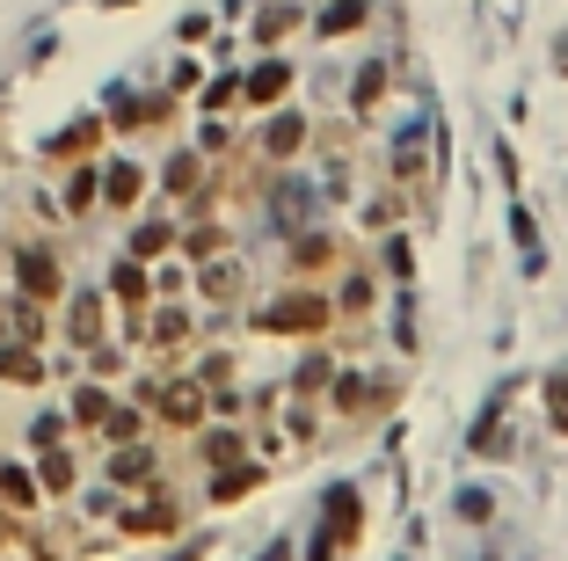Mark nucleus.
<instances>
[{
  "label": "nucleus",
  "mask_w": 568,
  "mask_h": 561,
  "mask_svg": "<svg viewBox=\"0 0 568 561\" xmlns=\"http://www.w3.org/2000/svg\"><path fill=\"white\" fill-rule=\"evenodd\" d=\"M292 89V66H285V59H270V66H256V81H248V95H256V103H277V95Z\"/></svg>",
  "instance_id": "f03ea898"
},
{
  "label": "nucleus",
  "mask_w": 568,
  "mask_h": 561,
  "mask_svg": "<svg viewBox=\"0 0 568 561\" xmlns=\"http://www.w3.org/2000/svg\"><path fill=\"white\" fill-rule=\"evenodd\" d=\"M299 139H307V124H299V117H277L270 124V154H292Z\"/></svg>",
  "instance_id": "423d86ee"
},
{
  "label": "nucleus",
  "mask_w": 568,
  "mask_h": 561,
  "mask_svg": "<svg viewBox=\"0 0 568 561\" xmlns=\"http://www.w3.org/2000/svg\"><path fill=\"white\" fill-rule=\"evenodd\" d=\"M364 15H372V0H335V8L313 15V30L321 37H350V30H364Z\"/></svg>",
  "instance_id": "f257e3e1"
},
{
  "label": "nucleus",
  "mask_w": 568,
  "mask_h": 561,
  "mask_svg": "<svg viewBox=\"0 0 568 561\" xmlns=\"http://www.w3.org/2000/svg\"><path fill=\"white\" fill-rule=\"evenodd\" d=\"M292 22H299V8H262V15H256V44H277Z\"/></svg>",
  "instance_id": "20e7f679"
},
{
  "label": "nucleus",
  "mask_w": 568,
  "mask_h": 561,
  "mask_svg": "<svg viewBox=\"0 0 568 561\" xmlns=\"http://www.w3.org/2000/svg\"><path fill=\"white\" fill-rule=\"evenodd\" d=\"M321 314H328L321 299H285V307H277V314H270V329H313V321H321Z\"/></svg>",
  "instance_id": "7ed1b4c3"
},
{
  "label": "nucleus",
  "mask_w": 568,
  "mask_h": 561,
  "mask_svg": "<svg viewBox=\"0 0 568 561\" xmlns=\"http://www.w3.org/2000/svg\"><path fill=\"white\" fill-rule=\"evenodd\" d=\"M379 95H386V66H379V59H372V66L358 73V110H372Z\"/></svg>",
  "instance_id": "39448f33"
}]
</instances>
